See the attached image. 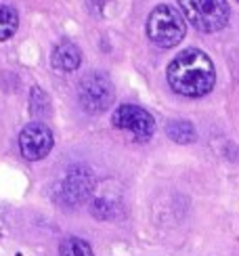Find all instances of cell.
<instances>
[{
  "instance_id": "6da1fadb",
  "label": "cell",
  "mask_w": 239,
  "mask_h": 256,
  "mask_svg": "<svg viewBox=\"0 0 239 256\" xmlns=\"http://www.w3.org/2000/svg\"><path fill=\"white\" fill-rule=\"evenodd\" d=\"M166 76L174 92L182 94V97L198 99L214 88L216 70L212 59L204 50L187 48L170 61Z\"/></svg>"
},
{
  "instance_id": "7a4b0ae2",
  "label": "cell",
  "mask_w": 239,
  "mask_h": 256,
  "mask_svg": "<svg viewBox=\"0 0 239 256\" xmlns=\"http://www.w3.org/2000/svg\"><path fill=\"white\" fill-rule=\"evenodd\" d=\"M187 34V21L170 4H158L147 19V36L160 48H172Z\"/></svg>"
},
{
  "instance_id": "3957f363",
  "label": "cell",
  "mask_w": 239,
  "mask_h": 256,
  "mask_svg": "<svg viewBox=\"0 0 239 256\" xmlns=\"http://www.w3.org/2000/svg\"><path fill=\"white\" fill-rule=\"evenodd\" d=\"M184 21L204 32V34H214L220 32L229 24L231 8L226 0H178Z\"/></svg>"
},
{
  "instance_id": "277c9868",
  "label": "cell",
  "mask_w": 239,
  "mask_h": 256,
  "mask_svg": "<svg viewBox=\"0 0 239 256\" xmlns=\"http://www.w3.org/2000/svg\"><path fill=\"white\" fill-rule=\"evenodd\" d=\"M94 174L88 166L84 164H74L68 168L65 176L55 185V200L61 206H80L88 202L92 191H94Z\"/></svg>"
},
{
  "instance_id": "5b68a950",
  "label": "cell",
  "mask_w": 239,
  "mask_h": 256,
  "mask_svg": "<svg viewBox=\"0 0 239 256\" xmlns=\"http://www.w3.org/2000/svg\"><path fill=\"white\" fill-rule=\"evenodd\" d=\"M116 90L112 80L101 72H90L78 84V101L84 112L101 114L114 103Z\"/></svg>"
},
{
  "instance_id": "8992f818",
  "label": "cell",
  "mask_w": 239,
  "mask_h": 256,
  "mask_svg": "<svg viewBox=\"0 0 239 256\" xmlns=\"http://www.w3.org/2000/svg\"><path fill=\"white\" fill-rule=\"evenodd\" d=\"M112 122L120 130L130 132L136 141H149L156 132V118L147 110L132 103L118 105L112 116Z\"/></svg>"
},
{
  "instance_id": "52a82bcc",
  "label": "cell",
  "mask_w": 239,
  "mask_h": 256,
  "mask_svg": "<svg viewBox=\"0 0 239 256\" xmlns=\"http://www.w3.org/2000/svg\"><path fill=\"white\" fill-rule=\"evenodd\" d=\"M52 143H55L52 130L42 122L28 124L19 134V152L30 162H38V160L46 158L52 149Z\"/></svg>"
},
{
  "instance_id": "ba28073f",
  "label": "cell",
  "mask_w": 239,
  "mask_h": 256,
  "mask_svg": "<svg viewBox=\"0 0 239 256\" xmlns=\"http://www.w3.org/2000/svg\"><path fill=\"white\" fill-rule=\"evenodd\" d=\"M82 63V50L78 48V44H74L70 40H63L52 48L50 55V66L59 74H72L80 68Z\"/></svg>"
},
{
  "instance_id": "9c48e42d",
  "label": "cell",
  "mask_w": 239,
  "mask_h": 256,
  "mask_svg": "<svg viewBox=\"0 0 239 256\" xmlns=\"http://www.w3.org/2000/svg\"><path fill=\"white\" fill-rule=\"evenodd\" d=\"M17 28H19V13L10 4L0 2V42L13 38Z\"/></svg>"
},
{
  "instance_id": "30bf717a",
  "label": "cell",
  "mask_w": 239,
  "mask_h": 256,
  "mask_svg": "<svg viewBox=\"0 0 239 256\" xmlns=\"http://www.w3.org/2000/svg\"><path fill=\"white\" fill-rule=\"evenodd\" d=\"M166 134L168 138H172V141L176 143H193L195 136H198V132H195V126L187 120H172L168 122L166 126Z\"/></svg>"
},
{
  "instance_id": "8fae6325",
  "label": "cell",
  "mask_w": 239,
  "mask_h": 256,
  "mask_svg": "<svg viewBox=\"0 0 239 256\" xmlns=\"http://www.w3.org/2000/svg\"><path fill=\"white\" fill-rule=\"evenodd\" d=\"M59 256H94L88 242L80 238H65L59 246Z\"/></svg>"
},
{
  "instance_id": "7c38bea8",
  "label": "cell",
  "mask_w": 239,
  "mask_h": 256,
  "mask_svg": "<svg viewBox=\"0 0 239 256\" xmlns=\"http://www.w3.org/2000/svg\"><path fill=\"white\" fill-rule=\"evenodd\" d=\"M30 112L38 118H44L46 114H50V99L40 86H34L30 92Z\"/></svg>"
},
{
  "instance_id": "4fadbf2b",
  "label": "cell",
  "mask_w": 239,
  "mask_h": 256,
  "mask_svg": "<svg viewBox=\"0 0 239 256\" xmlns=\"http://www.w3.org/2000/svg\"><path fill=\"white\" fill-rule=\"evenodd\" d=\"M120 210V204L110 198H96L92 204H90V212L92 216L101 218V220H107V218H114Z\"/></svg>"
},
{
  "instance_id": "5bb4252c",
  "label": "cell",
  "mask_w": 239,
  "mask_h": 256,
  "mask_svg": "<svg viewBox=\"0 0 239 256\" xmlns=\"http://www.w3.org/2000/svg\"><path fill=\"white\" fill-rule=\"evenodd\" d=\"M237 2H239V0H237Z\"/></svg>"
}]
</instances>
